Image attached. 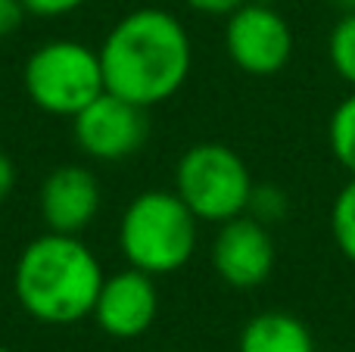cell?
<instances>
[{
    "mask_svg": "<svg viewBox=\"0 0 355 352\" xmlns=\"http://www.w3.org/2000/svg\"><path fill=\"white\" fill-rule=\"evenodd\" d=\"M331 237L337 249L355 265V175L340 187L331 206Z\"/></svg>",
    "mask_w": 355,
    "mask_h": 352,
    "instance_id": "4fadbf2b",
    "label": "cell"
},
{
    "mask_svg": "<svg viewBox=\"0 0 355 352\" xmlns=\"http://www.w3.org/2000/svg\"><path fill=\"white\" fill-rule=\"evenodd\" d=\"M212 268L234 290H256L271 278L277 262V247L271 228L250 212L218 225L212 240Z\"/></svg>",
    "mask_w": 355,
    "mask_h": 352,
    "instance_id": "ba28073f",
    "label": "cell"
},
{
    "mask_svg": "<svg viewBox=\"0 0 355 352\" xmlns=\"http://www.w3.org/2000/svg\"><path fill=\"white\" fill-rule=\"evenodd\" d=\"M327 56L340 78L355 91V10L343 12L327 37Z\"/></svg>",
    "mask_w": 355,
    "mask_h": 352,
    "instance_id": "5bb4252c",
    "label": "cell"
},
{
    "mask_svg": "<svg viewBox=\"0 0 355 352\" xmlns=\"http://www.w3.org/2000/svg\"><path fill=\"white\" fill-rule=\"evenodd\" d=\"M237 352H315L312 331L290 312H259L243 324Z\"/></svg>",
    "mask_w": 355,
    "mask_h": 352,
    "instance_id": "8fae6325",
    "label": "cell"
},
{
    "mask_svg": "<svg viewBox=\"0 0 355 352\" xmlns=\"http://www.w3.org/2000/svg\"><path fill=\"white\" fill-rule=\"evenodd\" d=\"M184 3H187L190 10L202 12V16H231L246 0H184Z\"/></svg>",
    "mask_w": 355,
    "mask_h": 352,
    "instance_id": "ac0fdd59",
    "label": "cell"
},
{
    "mask_svg": "<svg viewBox=\"0 0 355 352\" xmlns=\"http://www.w3.org/2000/svg\"><path fill=\"white\" fill-rule=\"evenodd\" d=\"M75 143L97 162H122L135 156L150 137L147 109L131 100L103 91L72 118Z\"/></svg>",
    "mask_w": 355,
    "mask_h": 352,
    "instance_id": "52a82bcc",
    "label": "cell"
},
{
    "mask_svg": "<svg viewBox=\"0 0 355 352\" xmlns=\"http://www.w3.org/2000/svg\"><path fill=\"white\" fill-rule=\"evenodd\" d=\"M252 172L234 147L218 141L193 143L175 168V193L200 222L221 225L246 212L252 197Z\"/></svg>",
    "mask_w": 355,
    "mask_h": 352,
    "instance_id": "5b68a950",
    "label": "cell"
},
{
    "mask_svg": "<svg viewBox=\"0 0 355 352\" xmlns=\"http://www.w3.org/2000/svg\"><path fill=\"white\" fill-rule=\"evenodd\" d=\"M12 187H16V162L10 159V153L0 150V203L12 193Z\"/></svg>",
    "mask_w": 355,
    "mask_h": 352,
    "instance_id": "d6986e66",
    "label": "cell"
},
{
    "mask_svg": "<svg viewBox=\"0 0 355 352\" xmlns=\"http://www.w3.org/2000/svg\"><path fill=\"white\" fill-rule=\"evenodd\" d=\"M25 12L28 10H25L22 0H0V41L16 35L22 19H25Z\"/></svg>",
    "mask_w": 355,
    "mask_h": 352,
    "instance_id": "e0dca14e",
    "label": "cell"
},
{
    "mask_svg": "<svg viewBox=\"0 0 355 352\" xmlns=\"http://www.w3.org/2000/svg\"><path fill=\"white\" fill-rule=\"evenodd\" d=\"M37 209L56 234H78L100 212V181L87 166H60L44 178L37 193Z\"/></svg>",
    "mask_w": 355,
    "mask_h": 352,
    "instance_id": "30bf717a",
    "label": "cell"
},
{
    "mask_svg": "<svg viewBox=\"0 0 355 352\" xmlns=\"http://www.w3.org/2000/svg\"><path fill=\"white\" fill-rule=\"evenodd\" d=\"M200 218L175 191H144L128 203L119 225V247L128 265L147 274H172L196 253Z\"/></svg>",
    "mask_w": 355,
    "mask_h": 352,
    "instance_id": "3957f363",
    "label": "cell"
},
{
    "mask_svg": "<svg viewBox=\"0 0 355 352\" xmlns=\"http://www.w3.org/2000/svg\"><path fill=\"white\" fill-rule=\"evenodd\" d=\"M225 50L231 62L246 75H277L293 56V28L268 3L246 0L225 16Z\"/></svg>",
    "mask_w": 355,
    "mask_h": 352,
    "instance_id": "8992f818",
    "label": "cell"
},
{
    "mask_svg": "<svg viewBox=\"0 0 355 352\" xmlns=\"http://www.w3.org/2000/svg\"><path fill=\"white\" fill-rule=\"evenodd\" d=\"M22 85L37 109L50 116L75 118L106 91L100 50L81 41H69V37L41 44L25 60Z\"/></svg>",
    "mask_w": 355,
    "mask_h": 352,
    "instance_id": "277c9868",
    "label": "cell"
},
{
    "mask_svg": "<svg viewBox=\"0 0 355 352\" xmlns=\"http://www.w3.org/2000/svg\"><path fill=\"white\" fill-rule=\"evenodd\" d=\"M103 278L100 259L78 234L44 231L19 253L12 290L35 322L66 328L94 312Z\"/></svg>",
    "mask_w": 355,
    "mask_h": 352,
    "instance_id": "7a4b0ae2",
    "label": "cell"
},
{
    "mask_svg": "<svg viewBox=\"0 0 355 352\" xmlns=\"http://www.w3.org/2000/svg\"><path fill=\"white\" fill-rule=\"evenodd\" d=\"M246 212L271 228V225H277L284 215H287V193L275 184H256L252 187V197H250Z\"/></svg>",
    "mask_w": 355,
    "mask_h": 352,
    "instance_id": "9a60e30c",
    "label": "cell"
},
{
    "mask_svg": "<svg viewBox=\"0 0 355 352\" xmlns=\"http://www.w3.org/2000/svg\"><path fill=\"white\" fill-rule=\"evenodd\" d=\"M106 91L150 106L175 97L193 66V47L181 19L159 6L122 16L100 47Z\"/></svg>",
    "mask_w": 355,
    "mask_h": 352,
    "instance_id": "6da1fadb",
    "label": "cell"
},
{
    "mask_svg": "<svg viewBox=\"0 0 355 352\" xmlns=\"http://www.w3.org/2000/svg\"><path fill=\"white\" fill-rule=\"evenodd\" d=\"M22 3L31 16L56 19V16H69V12H75L85 0H22Z\"/></svg>",
    "mask_w": 355,
    "mask_h": 352,
    "instance_id": "2e32d148",
    "label": "cell"
},
{
    "mask_svg": "<svg viewBox=\"0 0 355 352\" xmlns=\"http://www.w3.org/2000/svg\"><path fill=\"white\" fill-rule=\"evenodd\" d=\"M327 143L331 153L349 175H355V91L337 103L327 122Z\"/></svg>",
    "mask_w": 355,
    "mask_h": 352,
    "instance_id": "7c38bea8",
    "label": "cell"
},
{
    "mask_svg": "<svg viewBox=\"0 0 355 352\" xmlns=\"http://www.w3.org/2000/svg\"><path fill=\"white\" fill-rule=\"evenodd\" d=\"M159 315V290L153 274L128 265L103 278L91 318L112 340H137Z\"/></svg>",
    "mask_w": 355,
    "mask_h": 352,
    "instance_id": "9c48e42d",
    "label": "cell"
},
{
    "mask_svg": "<svg viewBox=\"0 0 355 352\" xmlns=\"http://www.w3.org/2000/svg\"><path fill=\"white\" fill-rule=\"evenodd\" d=\"M337 6H343V12H352L355 10V0H334Z\"/></svg>",
    "mask_w": 355,
    "mask_h": 352,
    "instance_id": "ffe728a7",
    "label": "cell"
},
{
    "mask_svg": "<svg viewBox=\"0 0 355 352\" xmlns=\"http://www.w3.org/2000/svg\"><path fill=\"white\" fill-rule=\"evenodd\" d=\"M0 352H12V349H6V346H0Z\"/></svg>",
    "mask_w": 355,
    "mask_h": 352,
    "instance_id": "44dd1931",
    "label": "cell"
}]
</instances>
